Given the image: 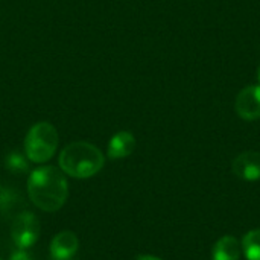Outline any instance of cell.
Masks as SVG:
<instances>
[{
	"instance_id": "cell-1",
	"label": "cell",
	"mask_w": 260,
	"mask_h": 260,
	"mask_svg": "<svg viewBox=\"0 0 260 260\" xmlns=\"http://www.w3.org/2000/svg\"><path fill=\"white\" fill-rule=\"evenodd\" d=\"M27 195L32 204L43 212L59 210L69 195L64 172L55 166H43L32 171L27 180Z\"/></svg>"
},
{
	"instance_id": "cell-2",
	"label": "cell",
	"mask_w": 260,
	"mask_h": 260,
	"mask_svg": "<svg viewBox=\"0 0 260 260\" xmlns=\"http://www.w3.org/2000/svg\"><path fill=\"white\" fill-rule=\"evenodd\" d=\"M105 163V157L94 145L75 142L67 145L59 154L61 171L73 178H90L98 174Z\"/></svg>"
},
{
	"instance_id": "cell-3",
	"label": "cell",
	"mask_w": 260,
	"mask_h": 260,
	"mask_svg": "<svg viewBox=\"0 0 260 260\" xmlns=\"http://www.w3.org/2000/svg\"><path fill=\"white\" fill-rule=\"evenodd\" d=\"M58 131L49 122L35 123L24 139V154L34 163H46L58 148Z\"/></svg>"
},
{
	"instance_id": "cell-4",
	"label": "cell",
	"mask_w": 260,
	"mask_h": 260,
	"mask_svg": "<svg viewBox=\"0 0 260 260\" xmlns=\"http://www.w3.org/2000/svg\"><path fill=\"white\" fill-rule=\"evenodd\" d=\"M11 236L17 248L32 247L40 236V221L30 212H20L14 218L11 227Z\"/></svg>"
},
{
	"instance_id": "cell-5",
	"label": "cell",
	"mask_w": 260,
	"mask_h": 260,
	"mask_svg": "<svg viewBox=\"0 0 260 260\" xmlns=\"http://www.w3.org/2000/svg\"><path fill=\"white\" fill-rule=\"evenodd\" d=\"M235 110L244 120L253 122L260 119V84L248 85L238 93Z\"/></svg>"
},
{
	"instance_id": "cell-6",
	"label": "cell",
	"mask_w": 260,
	"mask_h": 260,
	"mask_svg": "<svg viewBox=\"0 0 260 260\" xmlns=\"http://www.w3.org/2000/svg\"><path fill=\"white\" fill-rule=\"evenodd\" d=\"M233 174L245 181L260 180V152L247 151L233 160Z\"/></svg>"
},
{
	"instance_id": "cell-7",
	"label": "cell",
	"mask_w": 260,
	"mask_h": 260,
	"mask_svg": "<svg viewBox=\"0 0 260 260\" xmlns=\"http://www.w3.org/2000/svg\"><path fill=\"white\" fill-rule=\"evenodd\" d=\"M79 242L75 233L61 232L50 242V256L53 260H70L78 251Z\"/></svg>"
},
{
	"instance_id": "cell-8",
	"label": "cell",
	"mask_w": 260,
	"mask_h": 260,
	"mask_svg": "<svg viewBox=\"0 0 260 260\" xmlns=\"http://www.w3.org/2000/svg\"><path fill=\"white\" fill-rule=\"evenodd\" d=\"M136 148V139L129 131H120L114 134L108 143V157L110 158H125L133 154Z\"/></svg>"
},
{
	"instance_id": "cell-9",
	"label": "cell",
	"mask_w": 260,
	"mask_h": 260,
	"mask_svg": "<svg viewBox=\"0 0 260 260\" xmlns=\"http://www.w3.org/2000/svg\"><path fill=\"white\" fill-rule=\"evenodd\" d=\"M241 244L232 235L222 236L216 241L212 250V260H239Z\"/></svg>"
},
{
	"instance_id": "cell-10",
	"label": "cell",
	"mask_w": 260,
	"mask_h": 260,
	"mask_svg": "<svg viewBox=\"0 0 260 260\" xmlns=\"http://www.w3.org/2000/svg\"><path fill=\"white\" fill-rule=\"evenodd\" d=\"M242 251L247 260H260V229L251 230L244 236Z\"/></svg>"
},
{
	"instance_id": "cell-11",
	"label": "cell",
	"mask_w": 260,
	"mask_h": 260,
	"mask_svg": "<svg viewBox=\"0 0 260 260\" xmlns=\"http://www.w3.org/2000/svg\"><path fill=\"white\" fill-rule=\"evenodd\" d=\"M26 158H24V155H21L18 152H11L5 160V166L12 174H24L29 171V163Z\"/></svg>"
},
{
	"instance_id": "cell-12",
	"label": "cell",
	"mask_w": 260,
	"mask_h": 260,
	"mask_svg": "<svg viewBox=\"0 0 260 260\" xmlns=\"http://www.w3.org/2000/svg\"><path fill=\"white\" fill-rule=\"evenodd\" d=\"M9 260H32L30 254L24 250V248H17L11 256H9Z\"/></svg>"
},
{
	"instance_id": "cell-13",
	"label": "cell",
	"mask_w": 260,
	"mask_h": 260,
	"mask_svg": "<svg viewBox=\"0 0 260 260\" xmlns=\"http://www.w3.org/2000/svg\"><path fill=\"white\" fill-rule=\"evenodd\" d=\"M137 260H161V259H158V257H155V256H140Z\"/></svg>"
},
{
	"instance_id": "cell-14",
	"label": "cell",
	"mask_w": 260,
	"mask_h": 260,
	"mask_svg": "<svg viewBox=\"0 0 260 260\" xmlns=\"http://www.w3.org/2000/svg\"><path fill=\"white\" fill-rule=\"evenodd\" d=\"M257 81H259V84H260V66H259V69H257Z\"/></svg>"
},
{
	"instance_id": "cell-15",
	"label": "cell",
	"mask_w": 260,
	"mask_h": 260,
	"mask_svg": "<svg viewBox=\"0 0 260 260\" xmlns=\"http://www.w3.org/2000/svg\"><path fill=\"white\" fill-rule=\"evenodd\" d=\"M0 260H2V259H0Z\"/></svg>"
}]
</instances>
